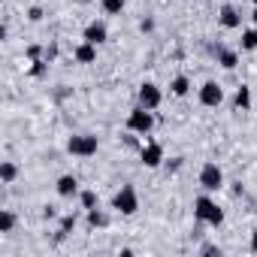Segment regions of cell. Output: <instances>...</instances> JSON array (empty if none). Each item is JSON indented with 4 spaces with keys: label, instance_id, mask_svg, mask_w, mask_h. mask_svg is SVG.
<instances>
[{
    "label": "cell",
    "instance_id": "13",
    "mask_svg": "<svg viewBox=\"0 0 257 257\" xmlns=\"http://www.w3.org/2000/svg\"><path fill=\"white\" fill-rule=\"evenodd\" d=\"M215 55H218V64L224 70H236L239 67V52H233V49H215Z\"/></svg>",
    "mask_w": 257,
    "mask_h": 257
},
{
    "label": "cell",
    "instance_id": "26",
    "mask_svg": "<svg viewBox=\"0 0 257 257\" xmlns=\"http://www.w3.org/2000/svg\"><path fill=\"white\" fill-rule=\"evenodd\" d=\"M203 254H221V248H215V245H203Z\"/></svg>",
    "mask_w": 257,
    "mask_h": 257
},
{
    "label": "cell",
    "instance_id": "6",
    "mask_svg": "<svg viewBox=\"0 0 257 257\" xmlns=\"http://www.w3.org/2000/svg\"><path fill=\"white\" fill-rule=\"evenodd\" d=\"M137 103L155 112V109L164 103V91H161L155 82H143V85H140V91H137Z\"/></svg>",
    "mask_w": 257,
    "mask_h": 257
},
{
    "label": "cell",
    "instance_id": "2",
    "mask_svg": "<svg viewBox=\"0 0 257 257\" xmlns=\"http://www.w3.org/2000/svg\"><path fill=\"white\" fill-rule=\"evenodd\" d=\"M152 127H155V112L137 103V106L131 109V115H127V131L146 137V134H152Z\"/></svg>",
    "mask_w": 257,
    "mask_h": 257
},
{
    "label": "cell",
    "instance_id": "11",
    "mask_svg": "<svg viewBox=\"0 0 257 257\" xmlns=\"http://www.w3.org/2000/svg\"><path fill=\"white\" fill-rule=\"evenodd\" d=\"M73 58H76V64H94V61H97V46L88 43V40H82V43L73 49Z\"/></svg>",
    "mask_w": 257,
    "mask_h": 257
},
{
    "label": "cell",
    "instance_id": "10",
    "mask_svg": "<svg viewBox=\"0 0 257 257\" xmlns=\"http://www.w3.org/2000/svg\"><path fill=\"white\" fill-rule=\"evenodd\" d=\"M82 40H88V43L100 46V43H106V40H109V31H106V25H103V22H91V25L82 31Z\"/></svg>",
    "mask_w": 257,
    "mask_h": 257
},
{
    "label": "cell",
    "instance_id": "12",
    "mask_svg": "<svg viewBox=\"0 0 257 257\" xmlns=\"http://www.w3.org/2000/svg\"><path fill=\"white\" fill-rule=\"evenodd\" d=\"M55 191H58V197H76L79 194V179L67 173V176H61L55 182Z\"/></svg>",
    "mask_w": 257,
    "mask_h": 257
},
{
    "label": "cell",
    "instance_id": "21",
    "mask_svg": "<svg viewBox=\"0 0 257 257\" xmlns=\"http://www.w3.org/2000/svg\"><path fill=\"white\" fill-rule=\"evenodd\" d=\"M124 4H127V0H103V13L106 16H118L124 10Z\"/></svg>",
    "mask_w": 257,
    "mask_h": 257
},
{
    "label": "cell",
    "instance_id": "4",
    "mask_svg": "<svg viewBox=\"0 0 257 257\" xmlns=\"http://www.w3.org/2000/svg\"><path fill=\"white\" fill-rule=\"evenodd\" d=\"M112 209L121 212V215H137V209H140V197H137V191H134L131 185H124V188L112 197Z\"/></svg>",
    "mask_w": 257,
    "mask_h": 257
},
{
    "label": "cell",
    "instance_id": "1",
    "mask_svg": "<svg viewBox=\"0 0 257 257\" xmlns=\"http://www.w3.org/2000/svg\"><path fill=\"white\" fill-rule=\"evenodd\" d=\"M194 218L200 221V224H212V227H221L224 224V209L209 197V191L203 194V197H197L194 200Z\"/></svg>",
    "mask_w": 257,
    "mask_h": 257
},
{
    "label": "cell",
    "instance_id": "14",
    "mask_svg": "<svg viewBox=\"0 0 257 257\" xmlns=\"http://www.w3.org/2000/svg\"><path fill=\"white\" fill-rule=\"evenodd\" d=\"M188 91H191V79L188 76H176L170 82V94L173 97H188Z\"/></svg>",
    "mask_w": 257,
    "mask_h": 257
},
{
    "label": "cell",
    "instance_id": "25",
    "mask_svg": "<svg viewBox=\"0 0 257 257\" xmlns=\"http://www.w3.org/2000/svg\"><path fill=\"white\" fill-rule=\"evenodd\" d=\"M40 52H43L40 46H31V49H28V58H31V61H37V58H40Z\"/></svg>",
    "mask_w": 257,
    "mask_h": 257
},
{
    "label": "cell",
    "instance_id": "3",
    "mask_svg": "<svg viewBox=\"0 0 257 257\" xmlns=\"http://www.w3.org/2000/svg\"><path fill=\"white\" fill-rule=\"evenodd\" d=\"M97 149H100V143L91 134H76V137L67 140V152L76 155V158H91V155H97Z\"/></svg>",
    "mask_w": 257,
    "mask_h": 257
},
{
    "label": "cell",
    "instance_id": "17",
    "mask_svg": "<svg viewBox=\"0 0 257 257\" xmlns=\"http://www.w3.org/2000/svg\"><path fill=\"white\" fill-rule=\"evenodd\" d=\"M109 224V218L100 212V209H88V227L91 230H97V227H106Z\"/></svg>",
    "mask_w": 257,
    "mask_h": 257
},
{
    "label": "cell",
    "instance_id": "18",
    "mask_svg": "<svg viewBox=\"0 0 257 257\" xmlns=\"http://www.w3.org/2000/svg\"><path fill=\"white\" fill-rule=\"evenodd\" d=\"M242 49L245 52H254L257 49V28H245L242 31Z\"/></svg>",
    "mask_w": 257,
    "mask_h": 257
},
{
    "label": "cell",
    "instance_id": "19",
    "mask_svg": "<svg viewBox=\"0 0 257 257\" xmlns=\"http://www.w3.org/2000/svg\"><path fill=\"white\" fill-rule=\"evenodd\" d=\"M13 227H16V215L10 209H4L0 212V233H13Z\"/></svg>",
    "mask_w": 257,
    "mask_h": 257
},
{
    "label": "cell",
    "instance_id": "22",
    "mask_svg": "<svg viewBox=\"0 0 257 257\" xmlns=\"http://www.w3.org/2000/svg\"><path fill=\"white\" fill-rule=\"evenodd\" d=\"M73 227H76V215H64V218H61V230H58V236H67Z\"/></svg>",
    "mask_w": 257,
    "mask_h": 257
},
{
    "label": "cell",
    "instance_id": "24",
    "mask_svg": "<svg viewBox=\"0 0 257 257\" xmlns=\"http://www.w3.org/2000/svg\"><path fill=\"white\" fill-rule=\"evenodd\" d=\"M28 19H31V22H40V19H43V10H40V7H31V10H28Z\"/></svg>",
    "mask_w": 257,
    "mask_h": 257
},
{
    "label": "cell",
    "instance_id": "15",
    "mask_svg": "<svg viewBox=\"0 0 257 257\" xmlns=\"http://www.w3.org/2000/svg\"><path fill=\"white\" fill-rule=\"evenodd\" d=\"M233 103H236V109L248 112V109H251V88H248V85H239V88H236V97H233Z\"/></svg>",
    "mask_w": 257,
    "mask_h": 257
},
{
    "label": "cell",
    "instance_id": "29",
    "mask_svg": "<svg viewBox=\"0 0 257 257\" xmlns=\"http://www.w3.org/2000/svg\"><path fill=\"white\" fill-rule=\"evenodd\" d=\"M254 7H257V0H254Z\"/></svg>",
    "mask_w": 257,
    "mask_h": 257
},
{
    "label": "cell",
    "instance_id": "9",
    "mask_svg": "<svg viewBox=\"0 0 257 257\" xmlns=\"http://www.w3.org/2000/svg\"><path fill=\"white\" fill-rule=\"evenodd\" d=\"M218 22H221V28H227V31H236V28H242V13L236 10V7H224L221 13H218Z\"/></svg>",
    "mask_w": 257,
    "mask_h": 257
},
{
    "label": "cell",
    "instance_id": "8",
    "mask_svg": "<svg viewBox=\"0 0 257 257\" xmlns=\"http://www.w3.org/2000/svg\"><path fill=\"white\" fill-rule=\"evenodd\" d=\"M200 103L209 106V109L221 106V103H224V88H221L218 82H206V85L200 88Z\"/></svg>",
    "mask_w": 257,
    "mask_h": 257
},
{
    "label": "cell",
    "instance_id": "23",
    "mask_svg": "<svg viewBox=\"0 0 257 257\" xmlns=\"http://www.w3.org/2000/svg\"><path fill=\"white\" fill-rule=\"evenodd\" d=\"M31 64H34V67H31V76H43L49 61H40V58H37V61H31Z\"/></svg>",
    "mask_w": 257,
    "mask_h": 257
},
{
    "label": "cell",
    "instance_id": "7",
    "mask_svg": "<svg viewBox=\"0 0 257 257\" xmlns=\"http://www.w3.org/2000/svg\"><path fill=\"white\" fill-rule=\"evenodd\" d=\"M140 161H143V167H149V170H158L161 164H164V146L161 143H146L143 149H140Z\"/></svg>",
    "mask_w": 257,
    "mask_h": 257
},
{
    "label": "cell",
    "instance_id": "28",
    "mask_svg": "<svg viewBox=\"0 0 257 257\" xmlns=\"http://www.w3.org/2000/svg\"><path fill=\"white\" fill-rule=\"evenodd\" d=\"M251 22H254V28H257V7H254V13H251Z\"/></svg>",
    "mask_w": 257,
    "mask_h": 257
},
{
    "label": "cell",
    "instance_id": "27",
    "mask_svg": "<svg viewBox=\"0 0 257 257\" xmlns=\"http://www.w3.org/2000/svg\"><path fill=\"white\" fill-rule=\"evenodd\" d=\"M251 251H254V254H257V230H254V233H251Z\"/></svg>",
    "mask_w": 257,
    "mask_h": 257
},
{
    "label": "cell",
    "instance_id": "20",
    "mask_svg": "<svg viewBox=\"0 0 257 257\" xmlns=\"http://www.w3.org/2000/svg\"><path fill=\"white\" fill-rule=\"evenodd\" d=\"M79 203H82L85 212H88V209H97V194H94V191H79Z\"/></svg>",
    "mask_w": 257,
    "mask_h": 257
},
{
    "label": "cell",
    "instance_id": "16",
    "mask_svg": "<svg viewBox=\"0 0 257 257\" xmlns=\"http://www.w3.org/2000/svg\"><path fill=\"white\" fill-rule=\"evenodd\" d=\"M16 176H19V167H16L13 161H4V164H0V182H4V185H13Z\"/></svg>",
    "mask_w": 257,
    "mask_h": 257
},
{
    "label": "cell",
    "instance_id": "5",
    "mask_svg": "<svg viewBox=\"0 0 257 257\" xmlns=\"http://www.w3.org/2000/svg\"><path fill=\"white\" fill-rule=\"evenodd\" d=\"M200 188L209 191V194H215V191L224 188V173H221L218 164H212V161L203 164V170H200Z\"/></svg>",
    "mask_w": 257,
    "mask_h": 257
}]
</instances>
